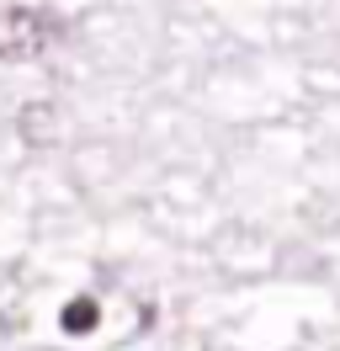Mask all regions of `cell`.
<instances>
[{"mask_svg": "<svg viewBox=\"0 0 340 351\" xmlns=\"http://www.w3.org/2000/svg\"><path fill=\"white\" fill-rule=\"evenodd\" d=\"M64 38V22L53 11H38V5H0V59L5 64H32L38 53Z\"/></svg>", "mask_w": 340, "mask_h": 351, "instance_id": "1", "label": "cell"}, {"mask_svg": "<svg viewBox=\"0 0 340 351\" xmlns=\"http://www.w3.org/2000/svg\"><path fill=\"white\" fill-rule=\"evenodd\" d=\"M48 117H53V107H48V101L27 107V123H21V128H27V138H42V133H48Z\"/></svg>", "mask_w": 340, "mask_h": 351, "instance_id": "3", "label": "cell"}, {"mask_svg": "<svg viewBox=\"0 0 340 351\" xmlns=\"http://www.w3.org/2000/svg\"><path fill=\"white\" fill-rule=\"evenodd\" d=\"M96 319H101L96 298H69V304H64V314H59L64 335H90V330H96Z\"/></svg>", "mask_w": 340, "mask_h": 351, "instance_id": "2", "label": "cell"}]
</instances>
